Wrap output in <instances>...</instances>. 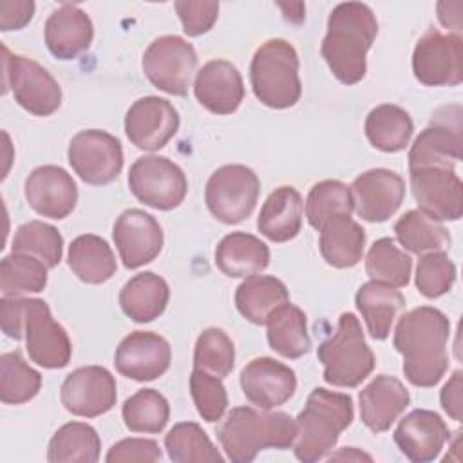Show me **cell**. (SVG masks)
Instances as JSON below:
<instances>
[{
  "label": "cell",
  "mask_w": 463,
  "mask_h": 463,
  "mask_svg": "<svg viewBox=\"0 0 463 463\" xmlns=\"http://www.w3.org/2000/svg\"><path fill=\"white\" fill-rule=\"evenodd\" d=\"M365 246L364 228L351 215H338L320 228L318 248L333 268H353L362 260Z\"/></svg>",
  "instance_id": "4dcf8cb0"
},
{
  "label": "cell",
  "mask_w": 463,
  "mask_h": 463,
  "mask_svg": "<svg viewBox=\"0 0 463 463\" xmlns=\"http://www.w3.org/2000/svg\"><path fill=\"white\" fill-rule=\"evenodd\" d=\"M33 14H34V2L31 0L0 2V29L4 33L18 31L31 22Z\"/></svg>",
  "instance_id": "f907efd6"
},
{
  "label": "cell",
  "mask_w": 463,
  "mask_h": 463,
  "mask_svg": "<svg viewBox=\"0 0 463 463\" xmlns=\"http://www.w3.org/2000/svg\"><path fill=\"white\" fill-rule=\"evenodd\" d=\"M297 436L295 420L282 411L235 407L217 429V439L228 459L250 463L264 449H289Z\"/></svg>",
  "instance_id": "277c9868"
},
{
  "label": "cell",
  "mask_w": 463,
  "mask_h": 463,
  "mask_svg": "<svg viewBox=\"0 0 463 463\" xmlns=\"http://www.w3.org/2000/svg\"><path fill=\"white\" fill-rule=\"evenodd\" d=\"M197 67L192 43L175 34L156 38L143 54V72L148 81L172 96H184Z\"/></svg>",
  "instance_id": "8fae6325"
},
{
  "label": "cell",
  "mask_w": 463,
  "mask_h": 463,
  "mask_svg": "<svg viewBox=\"0 0 463 463\" xmlns=\"http://www.w3.org/2000/svg\"><path fill=\"white\" fill-rule=\"evenodd\" d=\"M47 264L40 259L13 251L0 262V291L4 297L40 293L47 286Z\"/></svg>",
  "instance_id": "74e56055"
},
{
  "label": "cell",
  "mask_w": 463,
  "mask_h": 463,
  "mask_svg": "<svg viewBox=\"0 0 463 463\" xmlns=\"http://www.w3.org/2000/svg\"><path fill=\"white\" fill-rule=\"evenodd\" d=\"M398 242L411 253L423 255L429 251H443L450 246V233L438 221L427 217L420 210L405 212L394 224Z\"/></svg>",
  "instance_id": "8d00e7d4"
},
{
  "label": "cell",
  "mask_w": 463,
  "mask_h": 463,
  "mask_svg": "<svg viewBox=\"0 0 463 463\" xmlns=\"http://www.w3.org/2000/svg\"><path fill=\"white\" fill-rule=\"evenodd\" d=\"M190 394L199 416L208 421H219L228 407V394L222 378L194 367L190 374Z\"/></svg>",
  "instance_id": "7dc6e473"
},
{
  "label": "cell",
  "mask_w": 463,
  "mask_h": 463,
  "mask_svg": "<svg viewBox=\"0 0 463 463\" xmlns=\"http://www.w3.org/2000/svg\"><path fill=\"white\" fill-rule=\"evenodd\" d=\"M172 362V349L166 338L152 331H134L116 347L114 365L125 378L152 382L163 376Z\"/></svg>",
  "instance_id": "ac0fdd59"
},
{
  "label": "cell",
  "mask_w": 463,
  "mask_h": 463,
  "mask_svg": "<svg viewBox=\"0 0 463 463\" xmlns=\"http://www.w3.org/2000/svg\"><path fill=\"white\" fill-rule=\"evenodd\" d=\"M174 7L183 24V31L188 36H201L208 33L219 16V2L213 0H179L174 4Z\"/></svg>",
  "instance_id": "c3c4849f"
},
{
  "label": "cell",
  "mask_w": 463,
  "mask_h": 463,
  "mask_svg": "<svg viewBox=\"0 0 463 463\" xmlns=\"http://www.w3.org/2000/svg\"><path fill=\"white\" fill-rule=\"evenodd\" d=\"M354 304L362 313L369 335L374 340H385L394 318L405 307V297L387 284L369 280L358 288Z\"/></svg>",
  "instance_id": "f546056e"
},
{
  "label": "cell",
  "mask_w": 463,
  "mask_h": 463,
  "mask_svg": "<svg viewBox=\"0 0 463 463\" xmlns=\"http://www.w3.org/2000/svg\"><path fill=\"white\" fill-rule=\"evenodd\" d=\"M376 34L378 22L367 4L344 2L329 13L320 52L338 81L354 85L365 76L367 51Z\"/></svg>",
  "instance_id": "7a4b0ae2"
},
{
  "label": "cell",
  "mask_w": 463,
  "mask_h": 463,
  "mask_svg": "<svg viewBox=\"0 0 463 463\" xmlns=\"http://www.w3.org/2000/svg\"><path fill=\"white\" fill-rule=\"evenodd\" d=\"M239 380L246 400L264 411L284 405L297 391L295 371L269 356L248 362L242 367Z\"/></svg>",
  "instance_id": "ffe728a7"
},
{
  "label": "cell",
  "mask_w": 463,
  "mask_h": 463,
  "mask_svg": "<svg viewBox=\"0 0 463 463\" xmlns=\"http://www.w3.org/2000/svg\"><path fill=\"white\" fill-rule=\"evenodd\" d=\"M259 192L260 181L250 166L224 165L210 175L204 188V203L217 221L239 224L255 210Z\"/></svg>",
  "instance_id": "9c48e42d"
},
{
  "label": "cell",
  "mask_w": 463,
  "mask_h": 463,
  "mask_svg": "<svg viewBox=\"0 0 463 463\" xmlns=\"http://www.w3.org/2000/svg\"><path fill=\"white\" fill-rule=\"evenodd\" d=\"M179 130L175 107L163 98L145 96L136 99L125 116V134L139 150L163 148Z\"/></svg>",
  "instance_id": "e0dca14e"
},
{
  "label": "cell",
  "mask_w": 463,
  "mask_h": 463,
  "mask_svg": "<svg viewBox=\"0 0 463 463\" xmlns=\"http://www.w3.org/2000/svg\"><path fill=\"white\" fill-rule=\"evenodd\" d=\"M412 259L402 251L391 237L374 241L365 257V271L371 280L391 288H405L411 280Z\"/></svg>",
  "instance_id": "ab89813d"
},
{
  "label": "cell",
  "mask_w": 463,
  "mask_h": 463,
  "mask_svg": "<svg viewBox=\"0 0 463 463\" xmlns=\"http://www.w3.org/2000/svg\"><path fill=\"white\" fill-rule=\"evenodd\" d=\"M354 210L351 188L336 179H326L311 186L306 199L307 222L320 232V228L338 215H351Z\"/></svg>",
  "instance_id": "7bdbcfd3"
},
{
  "label": "cell",
  "mask_w": 463,
  "mask_h": 463,
  "mask_svg": "<svg viewBox=\"0 0 463 463\" xmlns=\"http://www.w3.org/2000/svg\"><path fill=\"white\" fill-rule=\"evenodd\" d=\"M456 280V264L445 251L423 253L416 266V288L427 298L449 293Z\"/></svg>",
  "instance_id": "bcb514c9"
},
{
  "label": "cell",
  "mask_w": 463,
  "mask_h": 463,
  "mask_svg": "<svg viewBox=\"0 0 463 463\" xmlns=\"http://www.w3.org/2000/svg\"><path fill=\"white\" fill-rule=\"evenodd\" d=\"M29 206L49 219H65L78 203V186L72 175L56 165L34 168L24 184Z\"/></svg>",
  "instance_id": "7402d4cb"
},
{
  "label": "cell",
  "mask_w": 463,
  "mask_h": 463,
  "mask_svg": "<svg viewBox=\"0 0 463 463\" xmlns=\"http://www.w3.org/2000/svg\"><path fill=\"white\" fill-rule=\"evenodd\" d=\"M463 373L458 369L452 373L450 380L443 385L441 394H439V402L443 411L454 420V421H461V389H463Z\"/></svg>",
  "instance_id": "816d5d0a"
},
{
  "label": "cell",
  "mask_w": 463,
  "mask_h": 463,
  "mask_svg": "<svg viewBox=\"0 0 463 463\" xmlns=\"http://www.w3.org/2000/svg\"><path fill=\"white\" fill-rule=\"evenodd\" d=\"M67 157L78 177L94 186L112 183L123 168L119 139L98 128L78 132L69 143Z\"/></svg>",
  "instance_id": "5bb4252c"
},
{
  "label": "cell",
  "mask_w": 463,
  "mask_h": 463,
  "mask_svg": "<svg viewBox=\"0 0 463 463\" xmlns=\"http://www.w3.org/2000/svg\"><path fill=\"white\" fill-rule=\"evenodd\" d=\"M194 94L206 110L219 116L232 114L244 99L242 76L233 63L210 60L195 76Z\"/></svg>",
  "instance_id": "cb8c5ba5"
},
{
  "label": "cell",
  "mask_w": 463,
  "mask_h": 463,
  "mask_svg": "<svg viewBox=\"0 0 463 463\" xmlns=\"http://www.w3.org/2000/svg\"><path fill=\"white\" fill-rule=\"evenodd\" d=\"M463 156L461 107L439 109L409 150V170L427 166L454 168Z\"/></svg>",
  "instance_id": "7c38bea8"
},
{
  "label": "cell",
  "mask_w": 463,
  "mask_h": 463,
  "mask_svg": "<svg viewBox=\"0 0 463 463\" xmlns=\"http://www.w3.org/2000/svg\"><path fill=\"white\" fill-rule=\"evenodd\" d=\"M269 264V248L255 235L232 232L215 248V266L232 279L264 271Z\"/></svg>",
  "instance_id": "83f0119b"
},
{
  "label": "cell",
  "mask_w": 463,
  "mask_h": 463,
  "mask_svg": "<svg viewBox=\"0 0 463 463\" xmlns=\"http://www.w3.org/2000/svg\"><path fill=\"white\" fill-rule=\"evenodd\" d=\"M302 215L304 204L300 194L293 186H279L264 201L257 228L273 242H288L298 235Z\"/></svg>",
  "instance_id": "4316f807"
},
{
  "label": "cell",
  "mask_w": 463,
  "mask_h": 463,
  "mask_svg": "<svg viewBox=\"0 0 463 463\" xmlns=\"http://www.w3.org/2000/svg\"><path fill=\"white\" fill-rule=\"evenodd\" d=\"M161 449L154 439L145 438H125L114 443L107 456V463H121V461H159Z\"/></svg>",
  "instance_id": "681fc988"
},
{
  "label": "cell",
  "mask_w": 463,
  "mask_h": 463,
  "mask_svg": "<svg viewBox=\"0 0 463 463\" xmlns=\"http://www.w3.org/2000/svg\"><path fill=\"white\" fill-rule=\"evenodd\" d=\"M286 302H289L286 284L271 275H250L235 291L239 313L257 326H264L269 315Z\"/></svg>",
  "instance_id": "1f68e13d"
},
{
  "label": "cell",
  "mask_w": 463,
  "mask_h": 463,
  "mask_svg": "<svg viewBox=\"0 0 463 463\" xmlns=\"http://www.w3.org/2000/svg\"><path fill=\"white\" fill-rule=\"evenodd\" d=\"M121 416L130 432L157 434L168 423L170 405L159 391L139 389L125 400Z\"/></svg>",
  "instance_id": "b9f144b4"
},
{
  "label": "cell",
  "mask_w": 463,
  "mask_h": 463,
  "mask_svg": "<svg viewBox=\"0 0 463 463\" xmlns=\"http://www.w3.org/2000/svg\"><path fill=\"white\" fill-rule=\"evenodd\" d=\"M353 398L344 392L317 387L309 392L304 409L295 418L297 436L293 450L297 459L313 463L327 456L340 434L353 423Z\"/></svg>",
  "instance_id": "5b68a950"
},
{
  "label": "cell",
  "mask_w": 463,
  "mask_h": 463,
  "mask_svg": "<svg viewBox=\"0 0 463 463\" xmlns=\"http://www.w3.org/2000/svg\"><path fill=\"white\" fill-rule=\"evenodd\" d=\"M449 436V427L441 416L429 409L411 411L400 420L392 434L400 452L414 463L436 459Z\"/></svg>",
  "instance_id": "603a6c76"
},
{
  "label": "cell",
  "mask_w": 463,
  "mask_h": 463,
  "mask_svg": "<svg viewBox=\"0 0 463 463\" xmlns=\"http://www.w3.org/2000/svg\"><path fill=\"white\" fill-rule=\"evenodd\" d=\"M101 439L94 427L83 421L61 425L51 438L47 459L51 463H96Z\"/></svg>",
  "instance_id": "d590c367"
},
{
  "label": "cell",
  "mask_w": 463,
  "mask_h": 463,
  "mask_svg": "<svg viewBox=\"0 0 463 463\" xmlns=\"http://www.w3.org/2000/svg\"><path fill=\"white\" fill-rule=\"evenodd\" d=\"M170 288L166 280L152 271L137 273L119 291V306L123 313L137 322H152L159 318L168 304Z\"/></svg>",
  "instance_id": "f1b7e54d"
},
{
  "label": "cell",
  "mask_w": 463,
  "mask_h": 463,
  "mask_svg": "<svg viewBox=\"0 0 463 463\" xmlns=\"http://www.w3.org/2000/svg\"><path fill=\"white\" fill-rule=\"evenodd\" d=\"M13 251L29 253L47 268H54L60 264L63 255V237L61 233L43 221H29L16 228L13 237Z\"/></svg>",
  "instance_id": "ee69618b"
},
{
  "label": "cell",
  "mask_w": 463,
  "mask_h": 463,
  "mask_svg": "<svg viewBox=\"0 0 463 463\" xmlns=\"http://www.w3.org/2000/svg\"><path fill=\"white\" fill-rule=\"evenodd\" d=\"M116 380L101 365L74 369L60 389L61 405L81 418H96L109 412L116 405Z\"/></svg>",
  "instance_id": "2e32d148"
},
{
  "label": "cell",
  "mask_w": 463,
  "mask_h": 463,
  "mask_svg": "<svg viewBox=\"0 0 463 463\" xmlns=\"http://www.w3.org/2000/svg\"><path fill=\"white\" fill-rule=\"evenodd\" d=\"M235 364V347L232 338L221 327L204 329L194 347V367L219 378H226Z\"/></svg>",
  "instance_id": "f6af8a7d"
},
{
  "label": "cell",
  "mask_w": 463,
  "mask_h": 463,
  "mask_svg": "<svg viewBox=\"0 0 463 463\" xmlns=\"http://www.w3.org/2000/svg\"><path fill=\"white\" fill-rule=\"evenodd\" d=\"M2 331L14 340L25 338L29 358L45 369H61L71 362L72 344L42 298H0Z\"/></svg>",
  "instance_id": "3957f363"
},
{
  "label": "cell",
  "mask_w": 463,
  "mask_h": 463,
  "mask_svg": "<svg viewBox=\"0 0 463 463\" xmlns=\"http://www.w3.org/2000/svg\"><path fill=\"white\" fill-rule=\"evenodd\" d=\"M43 34L52 56L58 60H72L90 47L94 25L83 9L63 4L49 14Z\"/></svg>",
  "instance_id": "484cf974"
},
{
  "label": "cell",
  "mask_w": 463,
  "mask_h": 463,
  "mask_svg": "<svg viewBox=\"0 0 463 463\" xmlns=\"http://www.w3.org/2000/svg\"><path fill=\"white\" fill-rule=\"evenodd\" d=\"M165 449L168 458L175 463L212 461L222 463L224 458L206 436L203 427L195 421L175 423L165 436Z\"/></svg>",
  "instance_id": "f35d334b"
},
{
  "label": "cell",
  "mask_w": 463,
  "mask_h": 463,
  "mask_svg": "<svg viewBox=\"0 0 463 463\" xmlns=\"http://www.w3.org/2000/svg\"><path fill=\"white\" fill-rule=\"evenodd\" d=\"M268 327V344L269 347L284 358H300L311 349V338L307 335L306 313L286 302L279 306L264 324Z\"/></svg>",
  "instance_id": "d6a6232c"
},
{
  "label": "cell",
  "mask_w": 463,
  "mask_h": 463,
  "mask_svg": "<svg viewBox=\"0 0 463 463\" xmlns=\"http://www.w3.org/2000/svg\"><path fill=\"white\" fill-rule=\"evenodd\" d=\"M418 210L434 221H458L463 215V184L454 168L427 166L409 170Z\"/></svg>",
  "instance_id": "9a60e30c"
},
{
  "label": "cell",
  "mask_w": 463,
  "mask_h": 463,
  "mask_svg": "<svg viewBox=\"0 0 463 463\" xmlns=\"http://www.w3.org/2000/svg\"><path fill=\"white\" fill-rule=\"evenodd\" d=\"M358 217L367 222H383L403 203L405 181L392 170L373 168L360 174L349 186Z\"/></svg>",
  "instance_id": "44dd1931"
},
{
  "label": "cell",
  "mask_w": 463,
  "mask_h": 463,
  "mask_svg": "<svg viewBox=\"0 0 463 463\" xmlns=\"http://www.w3.org/2000/svg\"><path fill=\"white\" fill-rule=\"evenodd\" d=\"M450 322L436 307L420 306L398 320L392 344L403 358V374L416 387H434L449 369Z\"/></svg>",
  "instance_id": "6da1fadb"
},
{
  "label": "cell",
  "mask_w": 463,
  "mask_h": 463,
  "mask_svg": "<svg viewBox=\"0 0 463 463\" xmlns=\"http://www.w3.org/2000/svg\"><path fill=\"white\" fill-rule=\"evenodd\" d=\"M112 237L123 266L128 269L152 262L163 250V230L154 215L128 208L114 222Z\"/></svg>",
  "instance_id": "d6986e66"
},
{
  "label": "cell",
  "mask_w": 463,
  "mask_h": 463,
  "mask_svg": "<svg viewBox=\"0 0 463 463\" xmlns=\"http://www.w3.org/2000/svg\"><path fill=\"white\" fill-rule=\"evenodd\" d=\"M360 420L374 434L385 432L407 409L411 396L405 385L389 374L374 376L358 394Z\"/></svg>",
  "instance_id": "d4e9b609"
},
{
  "label": "cell",
  "mask_w": 463,
  "mask_h": 463,
  "mask_svg": "<svg viewBox=\"0 0 463 463\" xmlns=\"http://www.w3.org/2000/svg\"><path fill=\"white\" fill-rule=\"evenodd\" d=\"M463 40L459 34H443L429 29L412 52L414 78L427 87H454L463 81Z\"/></svg>",
  "instance_id": "4fadbf2b"
},
{
  "label": "cell",
  "mask_w": 463,
  "mask_h": 463,
  "mask_svg": "<svg viewBox=\"0 0 463 463\" xmlns=\"http://www.w3.org/2000/svg\"><path fill=\"white\" fill-rule=\"evenodd\" d=\"M42 389V374L27 365L20 351L0 356V400L5 405L31 402Z\"/></svg>",
  "instance_id": "60d3db41"
},
{
  "label": "cell",
  "mask_w": 463,
  "mask_h": 463,
  "mask_svg": "<svg viewBox=\"0 0 463 463\" xmlns=\"http://www.w3.org/2000/svg\"><path fill=\"white\" fill-rule=\"evenodd\" d=\"M250 81L255 98L269 109H289L302 94L298 54L282 38H269L255 51L250 63Z\"/></svg>",
  "instance_id": "8992f818"
},
{
  "label": "cell",
  "mask_w": 463,
  "mask_h": 463,
  "mask_svg": "<svg viewBox=\"0 0 463 463\" xmlns=\"http://www.w3.org/2000/svg\"><path fill=\"white\" fill-rule=\"evenodd\" d=\"M4 92L11 89L14 101L29 114L45 118L61 105V89L52 74L38 61L11 54L4 47Z\"/></svg>",
  "instance_id": "ba28073f"
},
{
  "label": "cell",
  "mask_w": 463,
  "mask_h": 463,
  "mask_svg": "<svg viewBox=\"0 0 463 463\" xmlns=\"http://www.w3.org/2000/svg\"><path fill=\"white\" fill-rule=\"evenodd\" d=\"M72 273L87 284H103L116 273V257L105 239L94 233L76 237L67 253Z\"/></svg>",
  "instance_id": "836d02e7"
},
{
  "label": "cell",
  "mask_w": 463,
  "mask_h": 463,
  "mask_svg": "<svg viewBox=\"0 0 463 463\" xmlns=\"http://www.w3.org/2000/svg\"><path fill=\"white\" fill-rule=\"evenodd\" d=\"M128 188L134 197L156 210L177 208L188 192L181 166L163 156H143L128 170Z\"/></svg>",
  "instance_id": "30bf717a"
},
{
  "label": "cell",
  "mask_w": 463,
  "mask_h": 463,
  "mask_svg": "<svg viewBox=\"0 0 463 463\" xmlns=\"http://www.w3.org/2000/svg\"><path fill=\"white\" fill-rule=\"evenodd\" d=\"M324 365V380L335 387H358L374 369L376 358L365 342L358 318L345 311L338 317L336 331L317 349Z\"/></svg>",
  "instance_id": "52a82bcc"
},
{
  "label": "cell",
  "mask_w": 463,
  "mask_h": 463,
  "mask_svg": "<svg viewBox=\"0 0 463 463\" xmlns=\"http://www.w3.org/2000/svg\"><path fill=\"white\" fill-rule=\"evenodd\" d=\"M364 130L374 148L394 154L409 145L414 132V123L405 109L392 103H383L367 114Z\"/></svg>",
  "instance_id": "e575fe53"
}]
</instances>
